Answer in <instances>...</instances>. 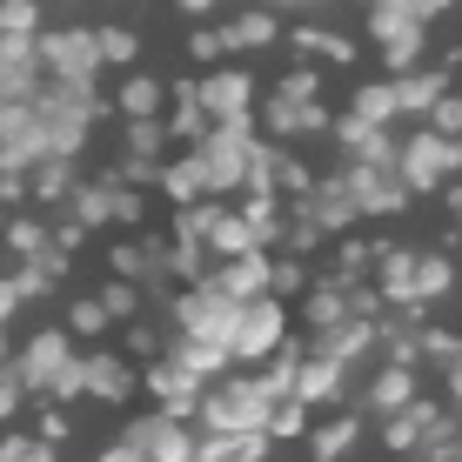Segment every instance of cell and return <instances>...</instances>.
Segmentation results:
<instances>
[{
  "mask_svg": "<svg viewBox=\"0 0 462 462\" xmlns=\"http://www.w3.org/2000/svg\"><path fill=\"white\" fill-rule=\"evenodd\" d=\"M342 309H348V275H336L328 289H315V301H309V322H315V328H336V322H342Z\"/></svg>",
  "mask_w": 462,
  "mask_h": 462,
  "instance_id": "obj_18",
  "label": "cell"
},
{
  "mask_svg": "<svg viewBox=\"0 0 462 462\" xmlns=\"http://www.w3.org/2000/svg\"><path fill=\"white\" fill-rule=\"evenodd\" d=\"M41 436L60 442V436H68V416H60V409H47V416H41Z\"/></svg>",
  "mask_w": 462,
  "mask_h": 462,
  "instance_id": "obj_31",
  "label": "cell"
},
{
  "mask_svg": "<svg viewBox=\"0 0 462 462\" xmlns=\"http://www.w3.org/2000/svg\"><path fill=\"white\" fill-rule=\"evenodd\" d=\"M449 389H456V402H462V356L449 362Z\"/></svg>",
  "mask_w": 462,
  "mask_h": 462,
  "instance_id": "obj_35",
  "label": "cell"
},
{
  "mask_svg": "<svg viewBox=\"0 0 462 462\" xmlns=\"http://www.w3.org/2000/svg\"><path fill=\"white\" fill-rule=\"evenodd\" d=\"M208 101H215V107H235V101H242V81H215Z\"/></svg>",
  "mask_w": 462,
  "mask_h": 462,
  "instance_id": "obj_30",
  "label": "cell"
},
{
  "mask_svg": "<svg viewBox=\"0 0 462 462\" xmlns=\"http://www.w3.org/2000/svg\"><path fill=\"white\" fill-rule=\"evenodd\" d=\"M34 195H68V168H47V174H34Z\"/></svg>",
  "mask_w": 462,
  "mask_h": 462,
  "instance_id": "obj_28",
  "label": "cell"
},
{
  "mask_svg": "<svg viewBox=\"0 0 462 462\" xmlns=\"http://www.w3.org/2000/svg\"><path fill=\"white\" fill-rule=\"evenodd\" d=\"M436 422H442L436 409H422V402L409 409V402H402V409L389 416V449H422V442H429V429H436Z\"/></svg>",
  "mask_w": 462,
  "mask_h": 462,
  "instance_id": "obj_12",
  "label": "cell"
},
{
  "mask_svg": "<svg viewBox=\"0 0 462 462\" xmlns=\"http://www.w3.org/2000/svg\"><path fill=\"white\" fill-rule=\"evenodd\" d=\"M107 462H148V456H141V449H134V442H127V436H121V442H115V449H107Z\"/></svg>",
  "mask_w": 462,
  "mask_h": 462,
  "instance_id": "obj_33",
  "label": "cell"
},
{
  "mask_svg": "<svg viewBox=\"0 0 462 462\" xmlns=\"http://www.w3.org/2000/svg\"><path fill=\"white\" fill-rule=\"evenodd\" d=\"M449 201H456V215H462V188H456V195H449Z\"/></svg>",
  "mask_w": 462,
  "mask_h": 462,
  "instance_id": "obj_36",
  "label": "cell"
},
{
  "mask_svg": "<svg viewBox=\"0 0 462 462\" xmlns=\"http://www.w3.org/2000/svg\"><path fill=\"white\" fill-rule=\"evenodd\" d=\"M436 127H442V134H462V101H442L436 107Z\"/></svg>",
  "mask_w": 462,
  "mask_h": 462,
  "instance_id": "obj_29",
  "label": "cell"
},
{
  "mask_svg": "<svg viewBox=\"0 0 462 462\" xmlns=\"http://www.w3.org/2000/svg\"><path fill=\"white\" fill-rule=\"evenodd\" d=\"M127 382H134V375H127V362H121V356H94V362H81V389H88V395H101V402H121Z\"/></svg>",
  "mask_w": 462,
  "mask_h": 462,
  "instance_id": "obj_9",
  "label": "cell"
},
{
  "mask_svg": "<svg viewBox=\"0 0 462 462\" xmlns=\"http://www.w3.org/2000/svg\"><path fill=\"white\" fill-rule=\"evenodd\" d=\"M201 188H208V181H201V162H181V168H168V195H174V201H195Z\"/></svg>",
  "mask_w": 462,
  "mask_h": 462,
  "instance_id": "obj_21",
  "label": "cell"
},
{
  "mask_svg": "<svg viewBox=\"0 0 462 462\" xmlns=\"http://www.w3.org/2000/svg\"><path fill=\"white\" fill-rule=\"evenodd\" d=\"M127 115H134V121L154 115V81H134V88H127Z\"/></svg>",
  "mask_w": 462,
  "mask_h": 462,
  "instance_id": "obj_22",
  "label": "cell"
},
{
  "mask_svg": "<svg viewBox=\"0 0 462 462\" xmlns=\"http://www.w3.org/2000/svg\"><path fill=\"white\" fill-rule=\"evenodd\" d=\"M389 107H395V94H389V88H375V94H362V101H356V115L382 121V115H389Z\"/></svg>",
  "mask_w": 462,
  "mask_h": 462,
  "instance_id": "obj_25",
  "label": "cell"
},
{
  "mask_svg": "<svg viewBox=\"0 0 462 462\" xmlns=\"http://www.w3.org/2000/svg\"><path fill=\"white\" fill-rule=\"evenodd\" d=\"M369 342H375V328H369V322L356 315V322H336V328H328V342L315 348V356H336V362H348L356 348H369Z\"/></svg>",
  "mask_w": 462,
  "mask_h": 462,
  "instance_id": "obj_16",
  "label": "cell"
},
{
  "mask_svg": "<svg viewBox=\"0 0 462 462\" xmlns=\"http://www.w3.org/2000/svg\"><path fill=\"white\" fill-rule=\"evenodd\" d=\"M456 162H462V148H456V141H436V134H422L416 148L402 154V168H409L402 181H409V188H436V181H442V174H449Z\"/></svg>",
  "mask_w": 462,
  "mask_h": 462,
  "instance_id": "obj_7",
  "label": "cell"
},
{
  "mask_svg": "<svg viewBox=\"0 0 462 462\" xmlns=\"http://www.w3.org/2000/svg\"><path fill=\"white\" fill-rule=\"evenodd\" d=\"M235 315H242V301H228L221 289L181 295V328H188V336H208V342H228V336H235Z\"/></svg>",
  "mask_w": 462,
  "mask_h": 462,
  "instance_id": "obj_5",
  "label": "cell"
},
{
  "mask_svg": "<svg viewBox=\"0 0 462 462\" xmlns=\"http://www.w3.org/2000/svg\"><path fill=\"white\" fill-rule=\"evenodd\" d=\"M336 382H342V362L336 356H315V362H295V389L289 395H301V402H328Z\"/></svg>",
  "mask_w": 462,
  "mask_h": 462,
  "instance_id": "obj_10",
  "label": "cell"
},
{
  "mask_svg": "<svg viewBox=\"0 0 462 462\" xmlns=\"http://www.w3.org/2000/svg\"><path fill=\"white\" fill-rule=\"evenodd\" d=\"M21 382H34V389H54V395H88V389H81V362L68 356V336H34V342H27Z\"/></svg>",
  "mask_w": 462,
  "mask_h": 462,
  "instance_id": "obj_1",
  "label": "cell"
},
{
  "mask_svg": "<svg viewBox=\"0 0 462 462\" xmlns=\"http://www.w3.org/2000/svg\"><path fill=\"white\" fill-rule=\"evenodd\" d=\"M268 282H275V262H268L262 248H248L242 262H228V268H221L208 289H221L228 301H254V295H268Z\"/></svg>",
  "mask_w": 462,
  "mask_h": 462,
  "instance_id": "obj_6",
  "label": "cell"
},
{
  "mask_svg": "<svg viewBox=\"0 0 462 462\" xmlns=\"http://www.w3.org/2000/svg\"><path fill=\"white\" fill-rule=\"evenodd\" d=\"M369 402H375V409H389V416H395L402 402H416V382H409V362H402V369H382V375H375Z\"/></svg>",
  "mask_w": 462,
  "mask_h": 462,
  "instance_id": "obj_15",
  "label": "cell"
},
{
  "mask_svg": "<svg viewBox=\"0 0 462 462\" xmlns=\"http://www.w3.org/2000/svg\"><path fill=\"white\" fill-rule=\"evenodd\" d=\"M409 275H416V254H409V248H389V254H382V295H389V301H416Z\"/></svg>",
  "mask_w": 462,
  "mask_h": 462,
  "instance_id": "obj_13",
  "label": "cell"
},
{
  "mask_svg": "<svg viewBox=\"0 0 462 462\" xmlns=\"http://www.w3.org/2000/svg\"><path fill=\"white\" fill-rule=\"evenodd\" d=\"M268 402L275 395L262 389V382H221V389L208 395V429H228V436H248V429H262L268 422Z\"/></svg>",
  "mask_w": 462,
  "mask_h": 462,
  "instance_id": "obj_2",
  "label": "cell"
},
{
  "mask_svg": "<svg viewBox=\"0 0 462 462\" xmlns=\"http://www.w3.org/2000/svg\"><path fill=\"white\" fill-rule=\"evenodd\" d=\"M395 101H409V107H429V101H436V81H402V88H395Z\"/></svg>",
  "mask_w": 462,
  "mask_h": 462,
  "instance_id": "obj_26",
  "label": "cell"
},
{
  "mask_svg": "<svg viewBox=\"0 0 462 462\" xmlns=\"http://www.w3.org/2000/svg\"><path fill=\"white\" fill-rule=\"evenodd\" d=\"M342 181H348V195H356V208H369V215L402 208V195H409V181H395V174H382V168H356V174H342Z\"/></svg>",
  "mask_w": 462,
  "mask_h": 462,
  "instance_id": "obj_8",
  "label": "cell"
},
{
  "mask_svg": "<svg viewBox=\"0 0 462 462\" xmlns=\"http://www.w3.org/2000/svg\"><path fill=\"white\" fill-rule=\"evenodd\" d=\"M127 141H134V154H154V148H162V127H154V121H134V134H127Z\"/></svg>",
  "mask_w": 462,
  "mask_h": 462,
  "instance_id": "obj_27",
  "label": "cell"
},
{
  "mask_svg": "<svg viewBox=\"0 0 462 462\" xmlns=\"http://www.w3.org/2000/svg\"><path fill=\"white\" fill-rule=\"evenodd\" d=\"M356 429H362V416H342V422H328L322 436H309L315 462H336V456H348V442H356Z\"/></svg>",
  "mask_w": 462,
  "mask_h": 462,
  "instance_id": "obj_19",
  "label": "cell"
},
{
  "mask_svg": "<svg viewBox=\"0 0 462 462\" xmlns=\"http://www.w3.org/2000/svg\"><path fill=\"white\" fill-rule=\"evenodd\" d=\"M154 395H162V409H168V416H188V409L201 402L195 375H188L181 362H168V369H154Z\"/></svg>",
  "mask_w": 462,
  "mask_h": 462,
  "instance_id": "obj_11",
  "label": "cell"
},
{
  "mask_svg": "<svg viewBox=\"0 0 462 462\" xmlns=\"http://www.w3.org/2000/svg\"><path fill=\"white\" fill-rule=\"evenodd\" d=\"M174 362H181L188 375H215L221 362H228V342H201V336H188V342H181V356H174Z\"/></svg>",
  "mask_w": 462,
  "mask_h": 462,
  "instance_id": "obj_17",
  "label": "cell"
},
{
  "mask_svg": "<svg viewBox=\"0 0 462 462\" xmlns=\"http://www.w3.org/2000/svg\"><path fill=\"white\" fill-rule=\"evenodd\" d=\"M101 309H107V315H134V309H141V295L127 289V282H115V289H107V301H101Z\"/></svg>",
  "mask_w": 462,
  "mask_h": 462,
  "instance_id": "obj_23",
  "label": "cell"
},
{
  "mask_svg": "<svg viewBox=\"0 0 462 462\" xmlns=\"http://www.w3.org/2000/svg\"><path fill=\"white\" fill-rule=\"evenodd\" d=\"M268 422H275V436H301V395H295V402H282Z\"/></svg>",
  "mask_w": 462,
  "mask_h": 462,
  "instance_id": "obj_24",
  "label": "cell"
},
{
  "mask_svg": "<svg viewBox=\"0 0 462 462\" xmlns=\"http://www.w3.org/2000/svg\"><path fill=\"white\" fill-rule=\"evenodd\" d=\"M456 282V268H449V254H416V275H409V289H416V301L429 295H442Z\"/></svg>",
  "mask_w": 462,
  "mask_h": 462,
  "instance_id": "obj_14",
  "label": "cell"
},
{
  "mask_svg": "<svg viewBox=\"0 0 462 462\" xmlns=\"http://www.w3.org/2000/svg\"><path fill=\"white\" fill-rule=\"evenodd\" d=\"M268 289H301V268H295V262H282V268H275V282H268Z\"/></svg>",
  "mask_w": 462,
  "mask_h": 462,
  "instance_id": "obj_32",
  "label": "cell"
},
{
  "mask_svg": "<svg viewBox=\"0 0 462 462\" xmlns=\"http://www.w3.org/2000/svg\"><path fill=\"white\" fill-rule=\"evenodd\" d=\"M127 442H134L148 462H195V436H188L181 422L168 416H141V422H127Z\"/></svg>",
  "mask_w": 462,
  "mask_h": 462,
  "instance_id": "obj_3",
  "label": "cell"
},
{
  "mask_svg": "<svg viewBox=\"0 0 462 462\" xmlns=\"http://www.w3.org/2000/svg\"><path fill=\"white\" fill-rule=\"evenodd\" d=\"M14 402H21V395H14V375L0 369V416H14Z\"/></svg>",
  "mask_w": 462,
  "mask_h": 462,
  "instance_id": "obj_34",
  "label": "cell"
},
{
  "mask_svg": "<svg viewBox=\"0 0 462 462\" xmlns=\"http://www.w3.org/2000/svg\"><path fill=\"white\" fill-rule=\"evenodd\" d=\"M282 342V309L268 295L242 301V315H235V336H228V356H268V348Z\"/></svg>",
  "mask_w": 462,
  "mask_h": 462,
  "instance_id": "obj_4",
  "label": "cell"
},
{
  "mask_svg": "<svg viewBox=\"0 0 462 462\" xmlns=\"http://www.w3.org/2000/svg\"><path fill=\"white\" fill-rule=\"evenodd\" d=\"M68 322H74V336H101V328H107V309H101L94 295H81V301L68 309Z\"/></svg>",
  "mask_w": 462,
  "mask_h": 462,
  "instance_id": "obj_20",
  "label": "cell"
}]
</instances>
